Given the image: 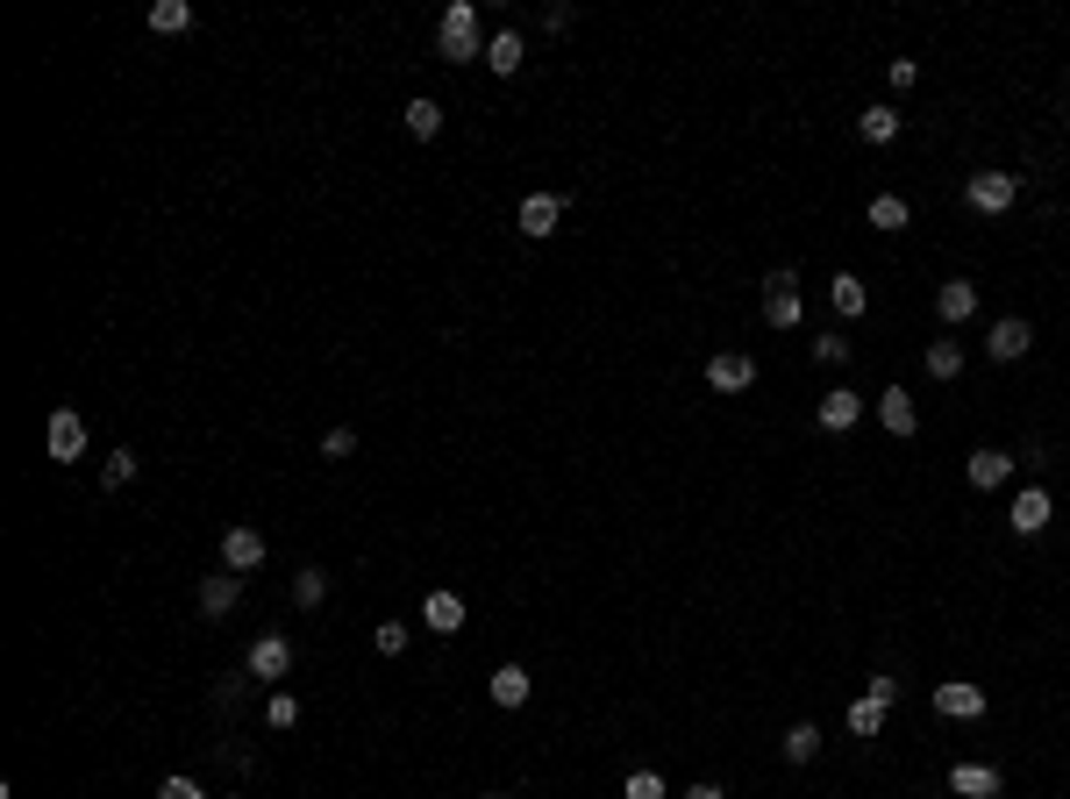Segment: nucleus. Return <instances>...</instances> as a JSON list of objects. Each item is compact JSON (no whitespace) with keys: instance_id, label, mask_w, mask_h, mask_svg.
I'll use <instances>...</instances> for the list:
<instances>
[{"instance_id":"1","label":"nucleus","mask_w":1070,"mask_h":799,"mask_svg":"<svg viewBox=\"0 0 1070 799\" xmlns=\"http://www.w3.org/2000/svg\"><path fill=\"white\" fill-rule=\"evenodd\" d=\"M486 29H478V8L472 0H450L443 22H435V51H443V65H486Z\"/></svg>"},{"instance_id":"2","label":"nucleus","mask_w":1070,"mask_h":799,"mask_svg":"<svg viewBox=\"0 0 1070 799\" xmlns=\"http://www.w3.org/2000/svg\"><path fill=\"white\" fill-rule=\"evenodd\" d=\"M764 322L771 328H800L807 322V300H800V279H792V271H771V279H764Z\"/></svg>"},{"instance_id":"3","label":"nucleus","mask_w":1070,"mask_h":799,"mask_svg":"<svg viewBox=\"0 0 1070 799\" xmlns=\"http://www.w3.org/2000/svg\"><path fill=\"white\" fill-rule=\"evenodd\" d=\"M43 450H51V464H79L86 457V421H79V407H57V414H51Z\"/></svg>"},{"instance_id":"4","label":"nucleus","mask_w":1070,"mask_h":799,"mask_svg":"<svg viewBox=\"0 0 1070 799\" xmlns=\"http://www.w3.org/2000/svg\"><path fill=\"white\" fill-rule=\"evenodd\" d=\"M706 386H714V393H749V386H757V357L749 350H714L706 357Z\"/></svg>"},{"instance_id":"5","label":"nucleus","mask_w":1070,"mask_h":799,"mask_svg":"<svg viewBox=\"0 0 1070 799\" xmlns=\"http://www.w3.org/2000/svg\"><path fill=\"white\" fill-rule=\"evenodd\" d=\"M1028 350H1035V328L1020 322V314H1006V322L985 328V357H992V365H1020Z\"/></svg>"},{"instance_id":"6","label":"nucleus","mask_w":1070,"mask_h":799,"mask_svg":"<svg viewBox=\"0 0 1070 799\" xmlns=\"http://www.w3.org/2000/svg\"><path fill=\"white\" fill-rule=\"evenodd\" d=\"M244 671L258 678V685H279V678L293 671V643H285V636H258V643H250V657H244Z\"/></svg>"},{"instance_id":"7","label":"nucleus","mask_w":1070,"mask_h":799,"mask_svg":"<svg viewBox=\"0 0 1070 799\" xmlns=\"http://www.w3.org/2000/svg\"><path fill=\"white\" fill-rule=\"evenodd\" d=\"M1020 201V172H977L971 179V207L977 215H1006Z\"/></svg>"},{"instance_id":"8","label":"nucleus","mask_w":1070,"mask_h":799,"mask_svg":"<svg viewBox=\"0 0 1070 799\" xmlns=\"http://www.w3.org/2000/svg\"><path fill=\"white\" fill-rule=\"evenodd\" d=\"M813 421H821L828 435H850L856 421H864V393H850V386H835V393H821V407H813Z\"/></svg>"},{"instance_id":"9","label":"nucleus","mask_w":1070,"mask_h":799,"mask_svg":"<svg viewBox=\"0 0 1070 799\" xmlns=\"http://www.w3.org/2000/svg\"><path fill=\"white\" fill-rule=\"evenodd\" d=\"M878 421H885V435H899V443L921 429V407H914L907 386H885V393H878Z\"/></svg>"},{"instance_id":"10","label":"nucleus","mask_w":1070,"mask_h":799,"mask_svg":"<svg viewBox=\"0 0 1070 799\" xmlns=\"http://www.w3.org/2000/svg\"><path fill=\"white\" fill-rule=\"evenodd\" d=\"M556 222H564V193H529L521 215H515V229L521 236H556Z\"/></svg>"},{"instance_id":"11","label":"nucleus","mask_w":1070,"mask_h":799,"mask_svg":"<svg viewBox=\"0 0 1070 799\" xmlns=\"http://www.w3.org/2000/svg\"><path fill=\"white\" fill-rule=\"evenodd\" d=\"M936 714H942V721H977V714H985V685H963V678H949V685H936Z\"/></svg>"},{"instance_id":"12","label":"nucleus","mask_w":1070,"mask_h":799,"mask_svg":"<svg viewBox=\"0 0 1070 799\" xmlns=\"http://www.w3.org/2000/svg\"><path fill=\"white\" fill-rule=\"evenodd\" d=\"M236 600H244V579H236V571H207V579H201V614H207V622L236 614Z\"/></svg>"},{"instance_id":"13","label":"nucleus","mask_w":1070,"mask_h":799,"mask_svg":"<svg viewBox=\"0 0 1070 799\" xmlns=\"http://www.w3.org/2000/svg\"><path fill=\"white\" fill-rule=\"evenodd\" d=\"M1049 515H1057V500H1049L1042 486H1028V493H1014V515H1006V521H1014V536H1042Z\"/></svg>"},{"instance_id":"14","label":"nucleus","mask_w":1070,"mask_h":799,"mask_svg":"<svg viewBox=\"0 0 1070 799\" xmlns=\"http://www.w3.org/2000/svg\"><path fill=\"white\" fill-rule=\"evenodd\" d=\"M258 564H264V536L258 529H229V536H221V571L244 579V571H258Z\"/></svg>"},{"instance_id":"15","label":"nucleus","mask_w":1070,"mask_h":799,"mask_svg":"<svg viewBox=\"0 0 1070 799\" xmlns=\"http://www.w3.org/2000/svg\"><path fill=\"white\" fill-rule=\"evenodd\" d=\"M949 792H956V799H999L1006 778L992 771V764H956V771H949Z\"/></svg>"},{"instance_id":"16","label":"nucleus","mask_w":1070,"mask_h":799,"mask_svg":"<svg viewBox=\"0 0 1070 799\" xmlns=\"http://www.w3.org/2000/svg\"><path fill=\"white\" fill-rule=\"evenodd\" d=\"M936 314H942L949 328H963V322L977 314V285H971V279H942V293H936Z\"/></svg>"},{"instance_id":"17","label":"nucleus","mask_w":1070,"mask_h":799,"mask_svg":"<svg viewBox=\"0 0 1070 799\" xmlns=\"http://www.w3.org/2000/svg\"><path fill=\"white\" fill-rule=\"evenodd\" d=\"M486 692H493V706H529V692H536V678L521 671V665H500L486 678Z\"/></svg>"},{"instance_id":"18","label":"nucleus","mask_w":1070,"mask_h":799,"mask_svg":"<svg viewBox=\"0 0 1070 799\" xmlns=\"http://www.w3.org/2000/svg\"><path fill=\"white\" fill-rule=\"evenodd\" d=\"M421 622H429L435 636H457V628H464V600H457V593H443V585H435V593L421 600Z\"/></svg>"},{"instance_id":"19","label":"nucleus","mask_w":1070,"mask_h":799,"mask_svg":"<svg viewBox=\"0 0 1070 799\" xmlns=\"http://www.w3.org/2000/svg\"><path fill=\"white\" fill-rule=\"evenodd\" d=\"M828 307L842 314V322H856V314L871 307V293H864V279H856V271H835V279H828Z\"/></svg>"},{"instance_id":"20","label":"nucleus","mask_w":1070,"mask_h":799,"mask_svg":"<svg viewBox=\"0 0 1070 799\" xmlns=\"http://www.w3.org/2000/svg\"><path fill=\"white\" fill-rule=\"evenodd\" d=\"M521 57H529V43H521V29H500V36L486 43V65L500 72V79H515V72H521Z\"/></svg>"},{"instance_id":"21","label":"nucleus","mask_w":1070,"mask_h":799,"mask_svg":"<svg viewBox=\"0 0 1070 799\" xmlns=\"http://www.w3.org/2000/svg\"><path fill=\"white\" fill-rule=\"evenodd\" d=\"M1006 478H1014V457H1006V450H971V486L977 493L1006 486Z\"/></svg>"},{"instance_id":"22","label":"nucleus","mask_w":1070,"mask_h":799,"mask_svg":"<svg viewBox=\"0 0 1070 799\" xmlns=\"http://www.w3.org/2000/svg\"><path fill=\"white\" fill-rule=\"evenodd\" d=\"M407 136H421V143H435V136H443V108H435L429 94L407 100Z\"/></svg>"},{"instance_id":"23","label":"nucleus","mask_w":1070,"mask_h":799,"mask_svg":"<svg viewBox=\"0 0 1070 799\" xmlns=\"http://www.w3.org/2000/svg\"><path fill=\"white\" fill-rule=\"evenodd\" d=\"M179 29H193V0H158L150 8V36H179Z\"/></svg>"},{"instance_id":"24","label":"nucleus","mask_w":1070,"mask_h":799,"mask_svg":"<svg viewBox=\"0 0 1070 799\" xmlns=\"http://www.w3.org/2000/svg\"><path fill=\"white\" fill-rule=\"evenodd\" d=\"M928 379H963V343L949 336V343H928Z\"/></svg>"},{"instance_id":"25","label":"nucleus","mask_w":1070,"mask_h":799,"mask_svg":"<svg viewBox=\"0 0 1070 799\" xmlns=\"http://www.w3.org/2000/svg\"><path fill=\"white\" fill-rule=\"evenodd\" d=\"M856 129H864V143H893V136H899V108H885V100H878V108L856 115Z\"/></svg>"},{"instance_id":"26","label":"nucleus","mask_w":1070,"mask_h":799,"mask_svg":"<svg viewBox=\"0 0 1070 799\" xmlns=\"http://www.w3.org/2000/svg\"><path fill=\"white\" fill-rule=\"evenodd\" d=\"M821 757V728H813V721H792L786 728V764H813Z\"/></svg>"},{"instance_id":"27","label":"nucleus","mask_w":1070,"mask_h":799,"mask_svg":"<svg viewBox=\"0 0 1070 799\" xmlns=\"http://www.w3.org/2000/svg\"><path fill=\"white\" fill-rule=\"evenodd\" d=\"M914 222V207L899 201V193H878V201H871V229H907Z\"/></svg>"},{"instance_id":"28","label":"nucleus","mask_w":1070,"mask_h":799,"mask_svg":"<svg viewBox=\"0 0 1070 799\" xmlns=\"http://www.w3.org/2000/svg\"><path fill=\"white\" fill-rule=\"evenodd\" d=\"M322 600H328V571H293V607H322Z\"/></svg>"},{"instance_id":"29","label":"nucleus","mask_w":1070,"mask_h":799,"mask_svg":"<svg viewBox=\"0 0 1070 799\" xmlns=\"http://www.w3.org/2000/svg\"><path fill=\"white\" fill-rule=\"evenodd\" d=\"M264 728H300V700H293V692H271V700H264Z\"/></svg>"},{"instance_id":"30","label":"nucleus","mask_w":1070,"mask_h":799,"mask_svg":"<svg viewBox=\"0 0 1070 799\" xmlns=\"http://www.w3.org/2000/svg\"><path fill=\"white\" fill-rule=\"evenodd\" d=\"M878 728H885V706L871 700V692H864V700H850V735H878Z\"/></svg>"},{"instance_id":"31","label":"nucleus","mask_w":1070,"mask_h":799,"mask_svg":"<svg viewBox=\"0 0 1070 799\" xmlns=\"http://www.w3.org/2000/svg\"><path fill=\"white\" fill-rule=\"evenodd\" d=\"M371 650H379V657H400L407 650V622H379V628H371Z\"/></svg>"},{"instance_id":"32","label":"nucleus","mask_w":1070,"mask_h":799,"mask_svg":"<svg viewBox=\"0 0 1070 799\" xmlns=\"http://www.w3.org/2000/svg\"><path fill=\"white\" fill-rule=\"evenodd\" d=\"M100 478H108V486H129V478H136V450H108Z\"/></svg>"},{"instance_id":"33","label":"nucleus","mask_w":1070,"mask_h":799,"mask_svg":"<svg viewBox=\"0 0 1070 799\" xmlns=\"http://www.w3.org/2000/svg\"><path fill=\"white\" fill-rule=\"evenodd\" d=\"M622 799H664V778H657V771H636L622 786Z\"/></svg>"},{"instance_id":"34","label":"nucleus","mask_w":1070,"mask_h":799,"mask_svg":"<svg viewBox=\"0 0 1070 799\" xmlns=\"http://www.w3.org/2000/svg\"><path fill=\"white\" fill-rule=\"evenodd\" d=\"M322 457H357V429H328L322 435Z\"/></svg>"},{"instance_id":"35","label":"nucleus","mask_w":1070,"mask_h":799,"mask_svg":"<svg viewBox=\"0 0 1070 799\" xmlns=\"http://www.w3.org/2000/svg\"><path fill=\"white\" fill-rule=\"evenodd\" d=\"M813 357H821V365H850V343H842V336H813Z\"/></svg>"},{"instance_id":"36","label":"nucleus","mask_w":1070,"mask_h":799,"mask_svg":"<svg viewBox=\"0 0 1070 799\" xmlns=\"http://www.w3.org/2000/svg\"><path fill=\"white\" fill-rule=\"evenodd\" d=\"M885 79H893V86H899V94H907V86H914V79H921V65H914V57H893V65H885Z\"/></svg>"},{"instance_id":"37","label":"nucleus","mask_w":1070,"mask_h":799,"mask_svg":"<svg viewBox=\"0 0 1070 799\" xmlns=\"http://www.w3.org/2000/svg\"><path fill=\"white\" fill-rule=\"evenodd\" d=\"M864 692H871L878 706H893V700H899V678H885V671H878V678H864Z\"/></svg>"},{"instance_id":"38","label":"nucleus","mask_w":1070,"mask_h":799,"mask_svg":"<svg viewBox=\"0 0 1070 799\" xmlns=\"http://www.w3.org/2000/svg\"><path fill=\"white\" fill-rule=\"evenodd\" d=\"M158 799H207V792L193 786V778H164V786H158Z\"/></svg>"},{"instance_id":"39","label":"nucleus","mask_w":1070,"mask_h":799,"mask_svg":"<svg viewBox=\"0 0 1070 799\" xmlns=\"http://www.w3.org/2000/svg\"><path fill=\"white\" fill-rule=\"evenodd\" d=\"M571 22H579V14H571V8H542V29H550V36H564Z\"/></svg>"},{"instance_id":"40","label":"nucleus","mask_w":1070,"mask_h":799,"mask_svg":"<svg viewBox=\"0 0 1070 799\" xmlns=\"http://www.w3.org/2000/svg\"><path fill=\"white\" fill-rule=\"evenodd\" d=\"M685 799H728V792H721L714 778H700V786H685Z\"/></svg>"},{"instance_id":"41","label":"nucleus","mask_w":1070,"mask_h":799,"mask_svg":"<svg viewBox=\"0 0 1070 799\" xmlns=\"http://www.w3.org/2000/svg\"><path fill=\"white\" fill-rule=\"evenodd\" d=\"M478 799H507V792H478Z\"/></svg>"}]
</instances>
